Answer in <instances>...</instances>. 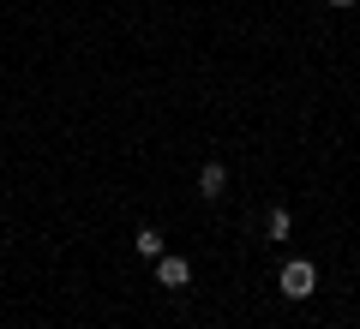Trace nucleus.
<instances>
[{
  "label": "nucleus",
  "mask_w": 360,
  "mask_h": 329,
  "mask_svg": "<svg viewBox=\"0 0 360 329\" xmlns=\"http://www.w3.org/2000/svg\"><path fill=\"white\" fill-rule=\"evenodd\" d=\"M264 228H270V240H288V228H295V215H288L283 203H276V210L264 215Z\"/></svg>",
  "instance_id": "39448f33"
},
{
  "label": "nucleus",
  "mask_w": 360,
  "mask_h": 329,
  "mask_svg": "<svg viewBox=\"0 0 360 329\" xmlns=\"http://www.w3.org/2000/svg\"><path fill=\"white\" fill-rule=\"evenodd\" d=\"M276 288H283V300H312V288H319V269H312L307 257H295V264H283Z\"/></svg>",
  "instance_id": "f257e3e1"
},
{
  "label": "nucleus",
  "mask_w": 360,
  "mask_h": 329,
  "mask_svg": "<svg viewBox=\"0 0 360 329\" xmlns=\"http://www.w3.org/2000/svg\"><path fill=\"white\" fill-rule=\"evenodd\" d=\"M132 246H139V257H162V234H156V228H139Z\"/></svg>",
  "instance_id": "20e7f679"
},
{
  "label": "nucleus",
  "mask_w": 360,
  "mask_h": 329,
  "mask_svg": "<svg viewBox=\"0 0 360 329\" xmlns=\"http://www.w3.org/2000/svg\"><path fill=\"white\" fill-rule=\"evenodd\" d=\"M222 192H229V168L205 162V168H198V198H222Z\"/></svg>",
  "instance_id": "7ed1b4c3"
},
{
  "label": "nucleus",
  "mask_w": 360,
  "mask_h": 329,
  "mask_svg": "<svg viewBox=\"0 0 360 329\" xmlns=\"http://www.w3.org/2000/svg\"><path fill=\"white\" fill-rule=\"evenodd\" d=\"M156 281H162V288H186V281H193V264H186V257H156Z\"/></svg>",
  "instance_id": "f03ea898"
},
{
  "label": "nucleus",
  "mask_w": 360,
  "mask_h": 329,
  "mask_svg": "<svg viewBox=\"0 0 360 329\" xmlns=\"http://www.w3.org/2000/svg\"><path fill=\"white\" fill-rule=\"evenodd\" d=\"M324 6H336V13H348V6H360V0H324Z\"/></svg>",
  "instance_id": "423d86ee"
}]
</instances>
